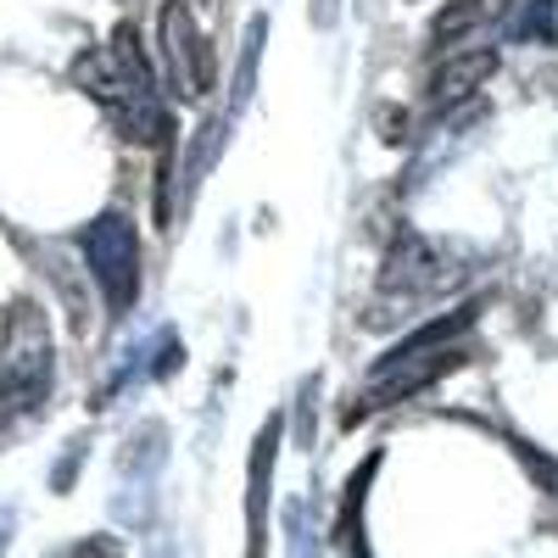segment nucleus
<instances>
[{"mask_svg": "<svg viewBox=\"0 0 558 558\" xmlns=\"http://www.w3.org/2000/svg\"><path fill=\"white\" fill-rule=\"evenodd\" d=\"M481 17H486V0H452L447 12H436V23H430V39H447V45H458V39L470 34Z\"/></svg>", "mask_w": 558, "mask_h": 558, "instance_id": "obj_4", "label": "nucleus"}, {"mask_svg": "<svg viewBox=\"0 0 558 558\" xmlns=\"http://www.w3.org/2000/svg\"><path fill=\"white\" fill-rule=\"evenodd\" d=\"M73 558H118V542L96 536V542H84V547H73Z\"/></svg>", "mask_w": 558, "mask_h": 558, "instance_id": "obj_5", "label": "nucleus"}, {"mask_svg": "<svg viewBox=\"0 0 558 558\" xmlns=\"http://www.w3.org/2000/svg\"><path fill=\"white\" fill-rule=\"evenodd\" d=\"M497 73V51H447V62L430 73V101H463Z\"/></svg>", "mask_w": 558, "mask_h": 558, "instance_id": "obj_3", "label": "nucleus"}, {"mask_svg": "<svg viewBox=\"0 0 558 558\" xmlns=\"http://www.w3.org/2000/svg\"><path fill=\"white\" fill-rule=\"evenodd\" d=\"M84 274H96L107 286V302L112 307H129V296L140 291V246H134V229L123 218H96L84 235Z\"/></svg>", "mask_w": 558, "mask_h": 558, "instance_id": "obj_2", "label": "nucleus"}, {"mask_svg": "<svg viewBox=\"0 0 558 558\" xmlns=\"http://www.w3.org/2000/svg\"><path fill=\"white\" fill-rule=\"evenodd\" d=\"M157 39H162V62H168V84L179 101H202L213 89V73H218V57L213 45L196 34V17L184 0H168L162 17H157Z\"/></svg>", "mask_w": 558, "mask_h": 558, "instance_id": "obj_1", "label": "nucleus"}]
</instances>
